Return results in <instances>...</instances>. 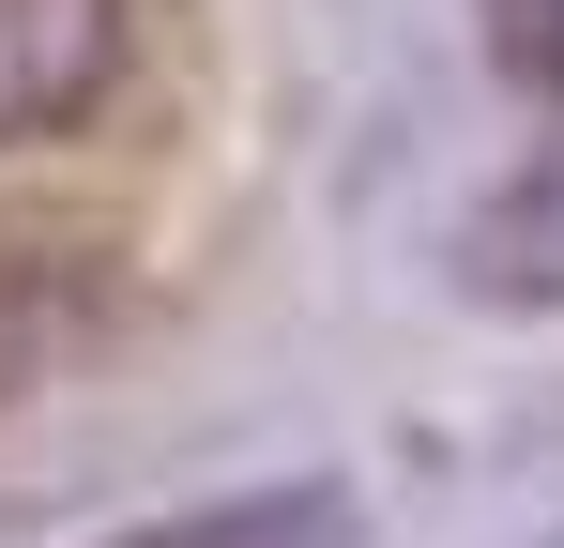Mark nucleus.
Returning a JSON list of instances; mask_svg holds the SVG:
<instances>
[{
	"label": "nucleus",
	"instance_id": "2",
	"mask_svg": "<svg viewBox=\"0 0 564 548\" xmlns=\"http://www.w3.org/2000/svg\"><path fill=\"white\" fill-rule=\"evenodd\" d=\"M138 548H336V503H229V518H184Z\"/></svg>",
	"mask_w": 564,
	"mask_h": 548
},
{
	"label": "nucleus",
	"instance_id": "3",
	"mask_svg": "<svg viewBox=\"0 0 564 548\" xmlns=\"http://www.w3.org/2000/svg\"><path fill=\"white\" fill-rule=\"evenodd\" d=\"M488 31H503V62L564 107V0H488Z\"/></svg>",
	"mask_w": 564,
	"mask_h": 548
},
{
	"label": "nucleus",
	"instance_id": "1",
	"mask_svg": "<svg viewBox=\"0 0 564 548\" xmlns=\"http://www.w3.org/2000/svg\"><path fill=\"white\" fill-rule=\"evenodd\" d=\"M138 46V0H0V153L77 138Z\"/></svg>",
	"mask_w": 564,
	"mask_h": 548
}]
</instances>
